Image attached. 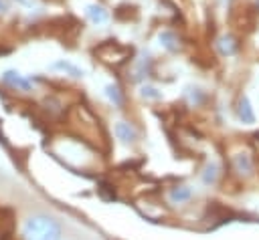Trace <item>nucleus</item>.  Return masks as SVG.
I'll list each match as a JSON object with an SVG mask.
<instances>
[{"label":"nucleus","mask_w":259,"mask_h":240,"mask_svg":"<svg viewBox=\"0 0 259 240\" xmlns=\"http://www.w3.org/2000/svg\"><path fill=\"white\" fill-rule=\"evenodd\" d=\"M190 198V190L188 188H178V190H174L172 192V200H188Z\"/></svg>","instance_id":"obj_10"},{"label":"nucleus","mask_w":259,"mask_h":240,"mask_svg":"<svg viewBox=\"0 0 259 240\" xmlns=\"http://www.w3.org/2000/svg\"><path fill=\"white\" fill-rule=\"evenodd\" d=\"M2 79H4L6 85H10V87H14V89H18V91H28V89H30V83H28L18 71H6V73L2 75Z\"/></svg>","instance_id":"obj_2"},{"label":"nucleus","mask_w":259,"mask_h":240,"mask_svg":"<svg viewBox=\"0 0 259 240\" xmlns=\"http://www.w3.org/2000/svg\"><path fill=\"white\" fill-rule=\"evenodd\" d=\"M105 93H107V97H109L115 105H121V95H119V89H117L115 85H109V87L105 89Z\"/></svg>","instance_id":"obj_9"},{"label":"nucleus","mask_w":259,"mask_h":240,"mask_svg":"<svg viewBox=\"0 0 259 240\" xmlns=\"http://www.w3.org/2000/svg\"><path fill=\"white\" fill-rule=\"evenodd\" d=\"M219 50H221L223 54H233V52H235V40H233L231 36H223V38L219 40Z\"/></svg>","instance_id":"obj_7"},{"label":"nucleus","mask_w":259,"mask_h":240,"mask_svg":"<svg viewBox=\"0 0 259 240\" xmlns=\"http://www.w3.org/2000/svg\"><path fill=\"white\" fill-rule=\"evenodd\" d=\"M87 16H89V20H91L93 24H103V22H107V18H109L107 10H105L101 4H89V6H87Z\"/></svg>","instance_id":"obj_3"},{"label":"nucleus","mask_w":259,"mask_h":240,"mask_svg":"<svg viewBox=\"0 0 259 240\" xmlns=\"http://www.w3.org/2000/svg\"><path fill=\"white\" fill-rule=\"evenodd\" d=\"M160 42H162L168 50H174V48H176V36H174L172 32H168V30L160 34Z\"/></svg>","instance_id":"obj_8"},{"label":"nucleus","mask_w":259,"mask_h":240,"mask_svg":"<svg viewBox=\"0 0 259 240\" xmlns=\"http://www.w3.org/2000/svg\"><path fill=\"white\" fill-rule=\"evenodd\" d=\"M115 135H117L123 143H130V141L136 139V131L130 127V123H123V121H119V123L115 125Z\"/></svg>","instance_id":"obj_4"},{"label":"nucleus","mask_w":259,"mask_h":240,"mask_svg":"<svg viewBox=\"0 0 259 240\" xmlns=\"http://www.w3.org/2000/svg\"><path fill=\"white\" fill-rule=\"evenodd\" d=\"M53 69L65 71V73H69V75H71V77H75V79L83 77V71H79L77 67H73V65H71V63H67V61H57V63L53 65Z\"/></svg>","instance_id":"obj_5"},{"label":"nucleus","mask_w":259,"mask_h":240,"mask_svg":"<svg viewBox=\"0 0 259 240\" xmlns=\"http://www.w3.org/2000/svg\"><path fill=\"white\" fill-rule=\"evenodd\" d=\"M257 6H259V0H257Z\"/></svg>","instance_id":"obj_14"},{"label":"nucleus","mask_w":259,"mask_h":240,"mask_svg":"<svg viewBox=\"0 0 259 240\" xmlns=\"http://www.w3.org/2000/svg\"><path fill=\"white\" fill-rule=\"evenodd\" d=\"M16 2H20V4H24V6H28V4H30V0H16Z\"/></svg>","instance_id":"obj_13"},{"label":"nucleus","mask_w":259,"mask_h":240,"mask_svg":"<svg viewBox=\"0 0 259 240\" xmlns=\"http://www.w3.org/2000/svg\"><path fill=\"white\" fill-rule=\"evenodd\" d=\"M239 115H241V119H243V121H247V123H251V121H253V111H251V105H249L247 97H243V99H241Z\"/></svg>","instance_id":"obj_6"},{"label":"nucleus","mask_w":259,"mask_h":240,"mask_svg":"<svg viewBox=\"0 0 259 240\" xmlns=\"http://www.w3.org/2000/svg\"><path fill=\"white\" fill-rule=\"evenodd\" d=\"M142 93H144V97H152V99H158V97H160V95L156 93V89H154V87H144V89H142Z\"/></svg>","instance_id":"obj_11"},{"label":"nucleus","mask_w":259,"mask_h":240,"mask_svg":"<svg viewBox=\"0 0 259 240\" xmlns=\"http://www.w3.org/2000/svg\"><path fill=\"white\" fill-rule=\"evenodd\" d=\"M8 8H10V6H8V0H0V16H2V14H6V12H8Z\"/></svg>","instance_id":"obj_12"},{"label":"nucleus","mask_w":259,"mask_h":240,"mask_svg":"<svg viewBox=\"0 0 259 240\" xmlns=\"http://www.w3.org/2000/svg\"><path fill=\"white\" fill-rule=\"evenodd\" d=\"M59 226L51 218H30L24 228V240H57Z\"/></svg>","instance_id":"obj_1"}]
</instances>
